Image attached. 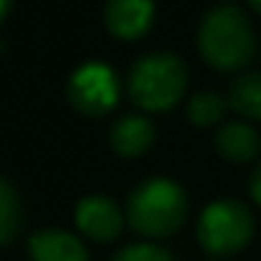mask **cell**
I'll list each match as a JSON object with an SVG mask.
<instances>
[{"label":"cell","instance_id":"4","mask_svg":"<svg viewBox=\"0 0 261 261\" xmlns=\"http://www.w3.org/2000/svg\"><path fill=\"white\" fill-rule=\"evenodd\" d=\"M254 236L251 211L233 198L211 203L198 221V241L213 256H231L241 251Z\"/></svg>","mask_w":261,"mask_h":261},{"label":"cell","instance_id":"6","mask_svg":"<svg viewBox=\"0 0 261 261\" xmlns=\"http://www.w3.org/2000/svg\"><path fill=\"white\" fill-rule=\"evenodd\" d=\"M122 211L119 205L107 198V195H89L76 205V226L79 231L96 241V244H109L119 236L122 231Z\"/></svg>","mask_w":261,"mask_h":261},{"label":"cell","instance_id":"12","mask_svg":"<svg viewBox=\"0 0 261 261\" xmlns=\"http://www.w3.org/2000/svg\"><path fill=\"white\" fill-rule=\"evenodd\" d=\"M226 117V99L213 91H200L188 104V119L195 127H213Z\"/></svg>","mask_w":261,"mask_h":261},{"label":"cell","instance_id":"14","mask_svg":"<svg viewBox=\"0 0 261 261\" xmlns=\"http://www.w3.org/2000/svg\"><path fill=\"white\" fill-rule=\"evenodd\" d=\"M112 261H173L170 251H165L163 246L155 244H135L122 249L119 254H114Z\"/></svg>","mask_w":261,"mask_h":261},{"label":"cell","instance_id":"13","mask_svg":"<svg viewBox=\"0 0 261 261\" xmlns=\"http://www.w3.org/2000/svg\"><path fill=\"white\" fill-rule=\"evenodd\" d=\"M20 228V203L5 177H0V246L10 244Z\"/></svg>","mask_w":261,"mask_h":261},{"label":"cell","instance_id":"8","mask_svg":"<svg viewBox=\"0 0 261 261\" xmlns=\"http://www.w3.org/2000/svg\"><path fill=\"white\" fill-rule=\"evenodd\" d=\"M31 261H89L87 246L69 231L46 228L28 241Z\"/></svg>","mask_w":261,"mask_h":261},{"label":"cell","instance_id":"10","mask_svg":"<svg viewBox=\"0 0 261 261\" xmlns=\"http://www.w3.org/2000/svg\"><path fill=\"white\" fill-rule=\"evenodd\" d=\"M109 142L114 152H119L122 158H140L155 145V127L150 119L129 114L114 122L109 132Z\"/></svg>","mask_w":261,"mask_h":261},{"label":"cell","instance_id":"5","mask_svg":"<svg viewBox=\"0 0 261 261\" xmlns=\"http://www.w3.org/2000/svg\"><path fill=\"white\" fill-rule=\"evenodd\" d=\"M66 96L76 112L87 117H101L119 99L117 74L101 61H89L82 69H76L74 76L69 79Z\"/></svg>","mask_w":261,"mask_h":261},{"label":"cell","instance_id":"2","mask_svg":"<svg viewBox=\"0 0 261 261\" xmlns=\"http://www.w3.org/2000/svg\"><path fill=\"white\" fill-rule=\"evenodd\" d=\"M188 216L185 190L165 177H152L140 182L127 200L129 226L150 239L173 236Z\"/></svg>","mask_w":261,"mask_h":261},{"label":"cell","instance_id":"16","mask_svg":"<svg viewBox=\"0 0 261 261\" xmlns=\"http://www.w3.org/2000/svg\"><path fill=\"white\" fill-rule=\"evenodd\" d=\"M8 10H10V0H0V20L8 15Z\"/></svg>","mask_w":261,"mask_h":261},{"label":"cell","instance_id":"3","mask_svg":"<svg viewBox=\"0 0 261 261\" xmlns=\"http://www.w3.org/2000/svg\"><path fill=\"white\" fill-rule=\"evenodd\" d=\"M188 87V69L173 54H147L135 61L127 76L132 101L147 112L173 109Z\"/></svg>","mask_w":261,"mask_h":261},{"label":"cell","instance_id":"7","mask_svg":"<svg viewBox=\"0 0 261 261\" xmlns=\"http://www.w3.org/2000/svg\"><path fill=\"white\" fill-rule=\"evenodd\" d=\"M155 18L152 0H109L104 8V23L112 36L122 41L142 38Z\"/></svg>","mask_w":261,"mask_h":261},{"label":"cell","instance_id":"17","mask_svg":"<svg viewBox=\"0 0 261 261\" xmlns=\"http://www.w3.org/2000/svg\"><path fill=\"white\" fill-rule=\"evenodd\" d=\"M249 3H251V8H254V10H259L261 13V0H249Z\"/></svg>","mask_w":261,"mask_h":261},{"label":"cell","instance_id":"1","mask_svg":"<svg viewBox=\"0 0 261 261\" xmlns=\"http://www.w3.org/2000/svg\"><path fill=\"white\" fill-rule=\"evenodd\" d=\"M198 48L205 64L218 71L244 69L256 51V36L246 13L231 3L213 8L200 20Z\"/></svg>","mask_w":261,"mask_h":261},{"label":"cell","instance_id":"9","mask_svg":"<svg viewBox=\"0 0 261 261\" xmlns=\"http://www.w3.org/2000/svg\"><path fill=\"white\" fill-rule=\"evenodd\" d=\"M216 150L228 163L244 165V163H251V160L259 158L261 137L246 122H226L216 132Z\"/></svg>","mask_w":261,"mask_h":261},{"label":"cell","instance_id":"15","mask_svg":"<svg viewBox=\"0 0 261 261\" xmlns=\"http://www.w3.org/2000/svg\"><path fill=\"white\" fill-rule=\"evenodd\" d=\"M249 190H251V198L261 205V165L254 170V175H251V185H249Z\"/></svg>","mask_w":261,"mask_h":261},{"label":"cell","instance_id":"11","mask_svg":"<svg viewBox=\"0 0 261 261\" xmlns=\"http://www.w3.org/2000/svg\"><path fill=\"white\" fill-rule=\"evenodd\" d=\"M228 104L249 119H261V71L239 76L231 84Z\"/></svg>","mask_w":261,"mask_h":261}]
</instances>
